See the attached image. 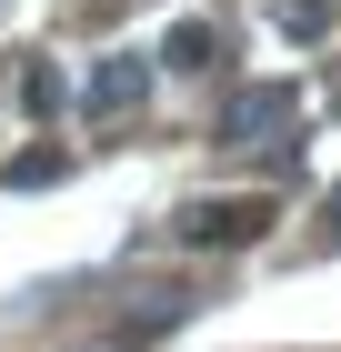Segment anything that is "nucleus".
I'll use <instances>...</instances> for the list:
<instances>
[{
  "mask_svg": "<svg viewBox=\"0 0 341 352\" xmlns=\"http://www.w3.org/2000/svg\"><path fill=\"white\" fill-rule=\"evenodd\" d=\"M291 121H301V81H241L231 101L211 111V141H221V151H261Z\"/></svg>",
  "mask_w": 341,
  "mask_h": 352,
  "instance_id": "1",
  "label": "nucleus"
},
{
  "mask_svg": "<svg viewBox=\"0 0 341 352\" xmlns=\"http://www.w3.org/2000/svg\"><path fill=\"white\" fill-rule=\"evenodd\" d=\"M191 252H241L271 232V191H241V201H181V221H171Z\"/></svg>",
  "mask_w": 341,
  "mask_h": 352,
  "instance_id": "2",
  "label": "nucleus"
},
{
  "mask_svg": "<svg viewBox=\"0 0 341 352\" xmlns=\"http://www.w3.org/2000/svg\"><path fill=\"white\" fill-rule=\"evenodd\" d=\"M80 101H91V121H131V111L151 101V60H141V51H110L101 71H91Z\"/></svg>",
  "mask_w": 341,
  "mask_h": 352,
  "instance_id": "3",
  "label": "nucleus"
},
{
  "mask_svg": "<svg viewBox=\"0 0 341 352\" xmlns=\"http://www.w3.org/2000/svg\"><path fill=\"white\" fill-rule=\"evenodd\" d=\"M161 60H171V71H211V60H221V30L211 21H171L161 30Z\"/></svg>",
  "mask_w": 341,
  "mask_h": 352,
  "instance_id": "4",
  "label": "nucleus"
},
{
  "mask_svg": "<svg viewBox=\"0 0 341 352\" xmlns=\"http://www.w3.org/2000/svg\"><path fill=\"white\" fill-rule=\"evenodd\" d=\"M281 30L291 41H321V30H331V0H281Z\"/></svg>",
  "mask_w": 341,
  "mask_h": 352,
  "instance_id": "5",
  "label": "nucleus"
},
{
  "mask_svg": "<svg viewBox=\"0 0 341 352\" xmlns=\"http://www.w3.org/2000/svg\"><path fill=\"white\" fill-rule=\"evenodd\" d=\"M21 101H30V111H60V71H40V60H30V71H21Z\"/></svg>",
  "mask_w": 341,
  "mask_h": 352,
  "instance_id": "6",
  "label": "nucleus"
},
{
  "mask_svg": "<svg viewBox=\"0 0 341 352\" xmlns=\"http://www.w3.org/2000/svg\"><path fill=\"white\" fill-rule=\"evenodd\" d=\"M10 182H21V191H40V182H60V151H21V162H10Z\"/></svg>",
  "mask_w": 341,
  "mask_h": 352,
  "instance_id": "7",
  "label": "nucleus"
},
{
  "mask_svg": "<svg viewBox=\"0 0 341 352\" xmlns=\"http://www.w3.org/2000/svg\"><path fill=\"white\" fill-rule=\"evenodd\" d=\"M331 242H341V191H331Z\"/></svg>",
  "mask_w": 341,
  "mask_h": 352,
  "instance_id": "8",
  "label": "nucleus"
}]
</instances>
